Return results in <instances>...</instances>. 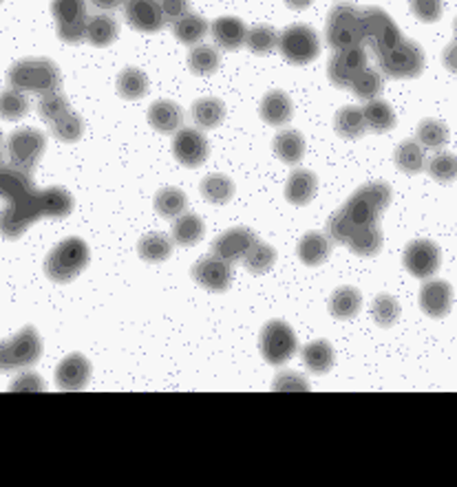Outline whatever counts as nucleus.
<instances>
[{"mask_svg":"<svg viewBox=\"0 0 457 487\" xmlns=\"http://www.w3.org/2000/svg\"><path fill=\"white\" fill-rule=\"evenodd\" d=\"M60 71L49 57H27L9 69V84L25 93L42 95L60 91Z\"/></svg>","mask_w":457,"mask_h":487,"instance_id":"obj_1","label":"nucleus"},{"mask_svg":"<svg viewBox=\"0 0 457 487\" xmlns=\"http://www.w3.org/2000/svg\"><path fill=\"white\" fill-rule=\"evenodd\" d=\"M389 204H391V187L382 181H374L356 190L340 210L356 228H363V225H376Z\"/></svg>","mask_w":457,"mask_h":487,"instance_id":"obj_2","label":"nucleus"},{"mask_svg":"<svg viewBox=\"0 0 457 487\" xmlns=\"http://www.w3.org/2000/svg\"><path fill=\"white\" fill-rule=\"evenodd\" d=\"M89 245L82 239H66L51 249L45 260V274L54 283H71L78 278L89 265Z\"/></svg>","mask_w":457,"mask_h":487,"instance_id":"obj_3","label":"nucleus"},{"mask_svg":"<svg viewBox=\"0 0 457 487\" xmlns=\"http://www.w3.org/2000/svg\"><path fill=\"white\" fill-rule=\"evenodd\" d=\"M327 45L334 51L351 49L365 42L363 21H360V9L351 3H338L327 16L325 25Z\"/></svg>","mask_w":457,"mask_h":487,"instance_id":"obj_4","label":"nucleus"},{"mask_svg":"<svg viewBox=\"0 0 457 487\" xmlns=\"http://www.w3.org/2000/svg\"><path fill=\"white\" fill-rule=\"evenodd\" d=\"M42 216H45V207H42L40 190H33L31 195L22 196V199L9 201L0 210V234L9 240L21 239Z\"/></svg>","mask_w":457,"mask_h":487,"instance_id":"obj_5","label":"nucleus"},{"mask_svg":"<svg viewBox=\"0 0 457 487\" xmlns=\"http://www.w3.org/2000/svg\"><path fill=\"white\" fill-rule=\"evenodd\" d=\"M42 355V342L33 326H25L12 335L9 340L0 342V370H21L31 369Z\"/></svg>","mask_w":457,"mask_h":487,"instance_id":"obj_6","label":"nucleus"},{"mask_svg":"<svg viewBox=\"0 0 457 487\" xmlns=\"http://www.w3.org/2000/svg\"><path fill=\"white\" fill-rule=\"evenodd\" d=\"M360 21H363L365 42H367L369 49L376 53V57H382L384 53L391 51L404 38L396 22L391 21V16L380 7L363 9Z\"/></svg>","mask_w":457,"mask_h":487,"instance_id":"obj_7","label":"nucleus"},{"mask_svg":"<svg viewBox=\"0 0 457 487\" xmlns=\"http://www.w3.org/2000/svg\"><path fill=\"white\" fill-rule=\"evenodd\" d=\"M380 71L393 80H411L425 71V51L417 42L402 38L391 51L378 57Z\"/></svg>","mask_w":457,"mask_h":487,"instance_id":"obj_8","label":"nucleus"},{"mask_svg":"<svg viewBox=\"0 0 457 487\" xmlns=\"http://www.w3.org/2000/svg\"><path fill=\"white\" fill-rule=\"evenodd\" d=\"M278 51L292 65H310L321 53L319 33L307 25H292L278 36Z\"/></svg>","mask_w":457,"mask_h":487,"instance_id":"obj_9","label":"nucleus"},{"mask_svg":"<svg viewBox=\"0 0 457 487\" xmlns=\"http://www.w3.org/2000/svg\"><path fill=\"white\" fill-rule=\"evenodd\" d=\"M51 13L56 18L60 40L69 45H80L86 40V25H89L86 0H54Z\"/></svg>","mask_w":457,"mask_h":487,"instance_id":"obj_10","label":"nucleus"},{"mask_svg":"<svg viewBox=\"0 0 457 487\" xmlns=\"http://www.w3.org/2000/svg\"><path fill=\"white\" fill-rule=\"evenodd\" d=\"M298 340L294 329L283 320H272L261 331V353L268 364L283 366L296 355Z\"/></svg>","mask_w":457,"mask_h":487,"instance_id":"obj_11","label":"nucleus"},{"mask_svg":"<svg viewBox=\"0 0 457 487\" xmlns=\"http://www.w3.org/2000/svg\"><path fill=\"white\" fill-rule=\"evenodd\" d=\"M47 148V139L40 130L36 128H18L16 133L9 135L7 152L13 166L31 172L40 161L42 152Z\"/></svg>","mask_w":457,"mask_h":487,"instance_id":"obj_12","label":"nucleus"},{"mask_svg":"<svg viewBox=\"0 0 457 487\" xmlns=\"http://www.w3.org/2000/svg\"><path fill=\"white\" fill-rule=\"evenodd\" d=\"M440 248L433 240H411L404 249V267L411 276L420 278V281H429L435 276V272L440 269Z\"/></svg>","mask_w":457,"mask_h":487,"instance_id":"obj_13","label":"nucleus"},{"mask_svg":"<svg viewBox=\"0 0 457 487\" xmlns=\"http://www.w3.org/2000/svg\"><path fill=\"white\" fill-rule=\"evenodd\" d=\"M363 69H367V53H365L363 45L351 47V49L336 51L334 57L327 65V75L330 82L338 89H349L351 82Z\"/></svg>","mask_w":457,"mask_h":487,"instance_id":"obj_14","label":"nucleus"},{"mask_svg":"<svg viewBox=\"0 0 457 487\" xmlns=\"http://www.w3.org/2000/svg\"><path fill=\"white\" fill-rule=\"evenodd\" d=\"M192 278L199 287L213 293H221L233 284V263L216 257V254H210V257L197 260L195 267H192Z\"/></svg>","mask_w":457,"mask_h":487,"instance_id":"obj_15","label":"nucleus"},{"mask_svg":"<svg viewBox=\"0 0 457 487\" xmlns=\"http://www.w3.org/2000/svg\"><path fill=\"white\" fill-rule=\"evenodd\" d=\"M208 139L201 128H180L172 139V154L186 168H197L208 159Z\"/></svg>","mask_w":457,"mask_h":487,"instance_id":"obj_16","label":"nucleus"},{"mask_svg":"<svg viewBox=\"0 0 457 487\" xmlns=\"http://www.w3.org/2000/svg\"><path fill=\"white\" fill-rule=\"evenodd\" d=\"M124 16L133 29L155 33L166 25L160 0H124Z\"/></svg>","mask_w":457,"mask_h":487,"instance_id":"obj_17","label":"nucleus"},{"mask_svg":"<svg viewBox=\"0 0 457 487\" xmlns=\"http://www.w3.org/2000/svg\"><path fill=\"white\" fill-rule=\"evenodd\" d=\"M257 234L250 228H233L216 236L213 243V254L221 257L228 263H239L245 258V254L257 243Z\"/></svg>","mask_w":457,"mask_h":487,"instance_id":"obj_18","label":"nucleus"},{"mask_svg":"<svg viewBox=\"0 0 457 487\" xmlns=\"http://www.w3.org/2000/svg\"><path fill=\"white\" fill-rule=\"evenodd\" d=\"M453 305V289L446 281L429 278L420 289V307L426 316L444 317Z\"/></svg>","mask_w":457,"mask_h":487,"instance_id":"obj_19","label":"nucleus"},{"mask_svg":"<svg viewBox=\"0 0 457 487\" xmlns=\"http://www.w3.org/2000/svg\"><path fill=\"white\" fill-rule=\"evenodd\" d=\"M91 379V361L80 353H71L56 370V384L62 390H82Z\"/></svg>","mask_w":457,"mask_h":487,"instance_id":"obj_20","label":"nucleus"},{"mask_svg":"<svg viewBox=\"0 0 457 487\" xmlns=\"http://www.w3.org/2000/svg\"><path fill=\"white\" fill-rule=\"evenodd\" d=\"M33 190H36V186H33L31 172L13 166V163L12 166H3V163H0V199H4L9 204V201H16L31 195Z\"/></svg>","mask_w":457,"mask_h":487,"instance_id":"obj_21","label":"nucleus"},{"mask_svg":"<svg viewBox=\"0 0 457 487\" xmlns=\"http://www.w3.org/2000/svg\"><path fill=\"white\" fill-rule=\"evenodd\" d=\"M210 33H213L216 47L225 51H237L239 47L245 45V38H248V29H245L243 21L234 16L216 18L210 27Z\"/></svg>","mask_w":457,"mask_h":487,"instance_id":"obj_22","label":"nucleus"},{"mask_svg":"<svg viewBox=\"0 0 457 487\" xmlns=\"http://www.w3.org/2000/svg\"><path fill=\"white\" fill-rule=\"evenodd\" d=\"M148 122H151V126L157 133H177L181 124H184V110L180 109V104L171 102V100H157L148 109Z\"/></svg>","mask_w":457,"mask_h":487,"instance_id":"obj_23","label":"nucleus"},{"mask_svg":"<svg viewBox=\"0 0 457 487\" xmlns=\"http://www.w3.org/2000/svg\"><path fill=\"white\" fill-rule=\"evenodd\" d=\"M331 243L334 240L327 234H321V231H310L301 239L298 243V258L303 260L310 267H319L323 265L327 258L331 257Z\"/></svg>","mask_w":457,"mask_h":487,"instance_id":"obj_24","label":"nucleus"},{"mask_svg":"<svg viewBox=\"0 0 457 487\" xmlns=\"http://www.w3.org/2000/svg\"><path fill=\"white\" fill-rule=\"evenodd\" d=\"M319 190V179L310 170H294L287 179L286 199L294 205H307L316 196Z\"/></svg>","mask_w":457,"mask_h":487,"instance_id":"obj_25","label":"nucleus"},{"mask_svg":"<svg viewBox=\"0 0 457 487\" xmlns=\"http://www.w3.org/2000/svg\"><path fill=\"white\" fill-rule=\"evenodd\" d=\"M294 113V104L283 91H269L261 102V117L272 126H286Z\"/></svg>","mask_w":457,"mask_h":487,"instance_id":"obj_26","label":"nucleus"},{"mask_svg":"<svg viewBox=\"0 0 457 487\" xmlns=\"http://www.w3.org/2000/svg\"><path fill=\"white\" fill-rule=\"evenodd\" d=\"M360 307H363V296L356 287H338L330 298V311L338 320L356 317L360 313Z\"/></svg>","mask_w":457,"mask_h":487,"instance_id":"obj_27","label":"nucleus"},{"mask_svg":"<svg viewBox=\"0 0 457 487\" xmlns=\"http://www.w3.org/2000/svg\"><path fill=\"white\" fill-rule=\"evenodd\" d=\"M274 152L283 163H298L305 157V137L294 128H286L274 137Z\"/></svg>","mask_w":457,"mask_h":487,"instance_id":"obj_28","label":"nucleus"},{"mask_svg":"<svg viewBox=\"0 0 457 487\" xmlns=\"http://www.w3.org/2000/svg\"><path fill=\"white\" fill-rule=\"evenodd\" d=\"M336 133L343 139H360L367 133V122H365V113L360 106H345L336 113L334 119Z\"/></svg>","mask_w":457,"mask_h":487,"instance_id":"obj_29","label":"nucleus"},{"mask_svg":"<svg viewBox=\"0 0 457 487\" xmlns=\"http://www.w3.org/2000/svg\"><path fill=\"white\" fill-rule=\"evenodd\" d=\"M396 166L407 175H417L426 168V152L425 146L416 139H404L400 146L396 148Z\"/></svg>","mask_w":457,"mask_h":487,"instance_id":"obj_30","label":"nucleus"},{"mask_svg":"<svg viewBox=\"0 0 457 487\" xmlns=\"http://www.w3.org/2000/svg\"><path fill=\"white\" fill-rule=\"evenodd\" d=\"M347 248L358 257H376L382 249V231L376 225H363L349 236Z\"/></svg>","mask_w":457,"mask_h":487,"instance_id":"obj_31","label":"nucleus"},{"mask_svg":"<svg viewBox=\"0 0 457 487\" xmlns=\"http://www.w3.org/2000/svg\"><path fill=\"white\" fill-rule=\"evenodd\" d=\"M119 25L113 16L109 13H95L89 16V25H86V40L93 47H109L110 42L118 38Z\"/></svg>","mask_w":457,"mask_h":487,"instance_id":"obj_32","label":"nucleus"},{"mask_svg":"<svg viewBox=\"0 0 457 487\" xmlns=\"http://www.w3.org/2000/svg\"><path fill=\"white\" fill-rule=\"evenodd\" d=\"M137 254L146 263H163L172 254V239H168L166 234H160V231H151V234L139 239Z\"/></svg>","mask_w":457,"mask_h":487,"instance_id":"obj_33","label":"nucleus"},{"mask_svg":"<svg viewBox=\"0 0 457 487\" xmlns=\"http://www.w3.org/2000/svg\"><path fill=\"white\" fill-rule=\"evenodd\" d=\"M225 117V106L216 98H201L192 104V119L197 128L210 130L216 128Z\"/></svg>","mask_w":457,"mask_h":487,"instance_id":"obj_34","label":"nucleus"},{"mask_svg":"<svg viewBox=\"0 0 457 487\" xmlns=\"http://www.w3.org/2000/svg\"><path fill=\"white\" fill-rule=\"evenodd\" d=\"M42 207H45V216L49 219H65L74 210V196L69 195V190L60 186H51L40 190Z\"/></svg>","mask_w":457,"mask_h":487,"instance_id":"obj_35","label":"nucleus"},{"mask_svg":"<svg viewBox=\"0 0 457 487\" xmlns=\"http://www.w3.org/2000/svg\"><path fill=\"white\" fill-rule=\"evenodd\" d=\"M204 231H206L204 221L197 214L186 212L180 219H175V225H172V240L184 245V248H192V245H197L204 239Z\"/></svg>","mask_w":457,"mask_h":487,"instance_id":"obj_36","label":"nucleus"},{"mask_svg":"<svg viewBox=\"0 0 457 487\" xmlns=\"http://www.w3.org/2000/svg\"><path fill=\"white\" fill-rule=\"evenodd\" d=\"M303 361L316 375H323L334 366V346L327 340H316L303 349Z\"/></svg>","mask_w":457,"mask_h":487,"instance_id":"obj_37","label":"nucleus"},{"mask_svg":"<svg viewBox=\"0 0 457 487\" xmlns=\"http://www.w3.org/2000/svg\"><path fill=\"white\" fill-rule=\"evenodd\" d=\"M363 113L367 128L374 130V133H389V130L396 126V113L382 100H372V102L365 104Z\"/></svg>","mask_w":457,"mask_h":487,"instance_id":"obj_38","label":"nucleus"},{"mask_svg":"<svg viewBox=\"0 0 457 487\" xmlns=\"http://www.w3.org/2000/svg\"><path fill=\"white\" fill-rule=\"evenodd\" d=\"M155 210L163 219H180L189 210V199L180 187H162L155 195Z\"/></svg>","mask_w":457,"mask_h":487,"instance_id":"obj_39","label":"nucleus"},{"mask_svg":"<svg viewBox=\"0 0 457 487\" xmlns=\"http://www.w3.org/2000/svg\"><path fill=\"white\" fill-rule=\"evenodd\" d=\"M206 31H208V25H206V21L199 13L190 12L177 22H172V33H175L177 40L184 42V45H199V42L204 40Z\"/></svg>","mask_w":457,"mask_h":487,"instance_id":"obj_40","label":"nucleus"},{"mask_svg":"<svg viewBox=\"0 0 457 487\" xmlns=\"http://www.w3.org/2000/svg\"><path fill=\"white\" fill-rule=\"evenodd\" d=\"M201 196L215 205L228 204L234 196V183L225 175H208L199 186Z\"/></svg>","mask_w":457,"mask_h":487,"instance_id":"obj_41","label":"nucleus"},{"mask_svg":"<svg viewBox=\"0 0 457 487\" xmlns=\"http://www.w3.org/2000/svg\"><path fill=\"white\" fill-rule=\"evenodd\" d=\"M118 93L124 100H142L148 93V77L144 71L128 66L118 75Z\"/></svg>","mask_w":457,"mask_h":487,"instance_id":"obj_42","label":"nucleus"},{"mask_svg":"<svg viewBox=\"0 0 457 487\" xmlns=\"http://www.w3.org/2000/svg\"><path fill=\"white\" fill-rule=\"evenodd\" d=\"M349 89L354 91L356 98L372 102V100H378L380 93H382L384 77L380 75L376 69H369L367 66V69H363L358 75H356V80L351 82Z\"/></svg>","mask_w":457,"mask_h":487,"instance_id":"obj_43","label":"nucleus"},{"mask_svg":"<svg viewBox=\"0 0 457 487\" xmlns=\"http://www.w3.org/2000/svg\"><path fill=\"white\" fill-rule=\"evenodd\" d=\"M29 113V100L27 93L21 89H4L0 93V117L9 119V122H16L22 119Z\"/></svg>","mask_w":457,"mask_h":487,"instance_id":"obj_44","label":"nucleus"},{"mask_svg":"<svg viewBox=\"0 0 457 487\" xmlns=\"http://www.w3.org/2000/svg\"><path fill=\"white\" fill-rule=\"evenodd\" d=\"M274 263H277V252H274L272 245L261 243V240H257V243L252 245V249H250L243 258V265L248 267V272L257 274V276L268 274Z\"/></svg>","mask_w":457,"mask_h":487,"instance_id":"obj_45","label":"nucleus"},{"mask_svg":"<svg viewBox=\"0 0 457 487\" xmlns=\"http://www.w3.org/2000/svg\"><path fill=\"white\" fill-rule=\"evenodd\" d=\"M278 36L281 33L274 31L272 27L268 25H257L252 29H248V38H245V45L252 53L257 56H268L278 47Z\"/></svg>","mask_w":457,"mask_h":487,"instance_id":"obj_46","label":"nucleus"},{"mask_svg":"<svg viewBox=\"0 0 457 487\" xmlns=\"http://www.w3.org/2000/svg\"><path fill=\"white\" fill-rule=\"evenodd\" d=\"M219 51L210 45H195L190 51L189 65L195 75H213L219 69Z\"/></svg>","mask_w":457,"mask_h":487,"instance_id":"obj_47","label":"nucleus"},{"mask_svg":"<svg viewBox=\"0 0 457 487\" xmlns=\"http://www.w3.org/2000/svg\"><path fill=\"white\" fill-rule=\"evenodd\" d=\"M417 142L431 151H440L449 142V128L440 122V119H425L417 126Z\"/></svg>","mask_w":457,"mask_h":487,"instance_id":"obj_48","label":"nucleus"},{"mask_svg":"<svg viewBox=\"0 0 457 487\" xmlns=\"http://www.w3.org/2000/svg\"><path fill=\"white\" fill-rule=\"evenodd\" d=\"M372 316L378 326L389 329V326L396 325L398 317H400V302L393 296H389V293H380L372 305Z\"/></svg>","mask_w":457,"mask_h":487,"instance_id":"obj_49","label":"nucleus"},{"mask_svg":"<svg viewBox=\"0 0 457 487\" xmlns=\"http://www.w3.org/2000/svg\"><path fill=\"white\" fill-rule=\"evenodd\" d=\"M51 133H54V137L60 139V142H78L82 137V133H84V119L80 117L78 113H74V110H69V113H65L62 117H57L56 122L49 124Z\"/></svg>","mask_w":457,"mask_h":487,"instance_id":"obj_50","label":"nucleus"},{"mask_svg":"<svg viewBox=\"0 0 457 487\" xmlns=\"http://www.w3.org/2000/svg\"><path fill=\"white\" fill-rule=\"evenodd\" d=\"M426 170L435 181L440 183H451L457 179V157L451 152H435L433 157L426 161Z\"/></svg>","mask_w":457,"mask_h":487,"instance_id":"obj_51","label":"nucleus"},{"mask_svg":"<svg viewBox=\"0 0 457 487\" xmlns=\"http://www.w3.org/2000/svg\"><path fill=\"white\" fill-rule=\"evenodd\" d=\"M38 110H40L42 117L51 124V122H56L57 117H62L65 113H69L71 106H69V100L65 98V93H62V91H54V93L42 95L40 104H38Z\"/></svg>","mask_w":457,"mask_h":487,"instance_id":"obj_52","label":"nucleus"},{"mask_svg":"<svg viewBox=\"0 0 457 487\" xmlns=\"http://www.w3.org/2000/svg\"><path fill=\"white\" fill-rule=\"evenodd\" d=\"M356 230H358V228H356V225L351 223L347 216H345L343 210L336 212V214L330 219V223H327V236H330L334 243L347 245L349 236L354 234Z\"/></svg>","mask_w":457,"mask_h":487,"instance_id":"obj_53","label":"nucleus"},{"mask_svg":"<svg viewBox=\"0 0 457 487\" xmlns=\"http://www.w3.org/2000/svg\"><path fill=\"white\" fill-rule=\"evenodd\" d=\"M272 388L277 390V393H305V390H310V384H307V379L301 378L298 373L283 370V373L274 379Z\"/></svg>","mask_w":457,"mask_h":487,"instance_id":"obj_54","label":"nucleus"},{"mask_svg":"<svg viewBox=\"0 0 457 487\" xmlns=\"http://www.w3.org/2000/svg\"><path fill=\"white\" fill-rule=\"evenodd\" d=\"M411 3V12L416 13L420 21L435 22L442 16V0H409Z\"/></svg>","mask_w":457,"mask_h":487,"instance_id":"obj_55","label":"nucleus"},{"mask_svg":"<svg viewBox=\"0 0 457 487\" xmlns=\"http://www.w3.org/2000/svg\"><path fill=\"white\" fill-rule=\"evenodd\" d=\"M162 12L166 22H177L180 18H184L186 13H190V0H160Z\"/></svg>","mask_w":457,"mask_h":487,"instance_id":"obj_56","label":"nucleus"},{"mask_svg":"<svg viewBox=\"0 0 457 487\" xmlns=\"http://www.w3.org/2000/svg\"><path fill=\"white\" fill-rule=\"evenodd\" d=\"M12 390L13 393H40V390H45V384L36 373H25L12 384Z\"/></svg>","mask_w":457,"mask_h":487,"instance_id":"obj_57","label":"nucleus"},{"mask_svg":"<svg viewBox=\"0 0 457 487\" xmlns=\"http://www.w3.org/2000/svg\"><path fill=\"white\" fill-rule=\"evenodd\" d=\"M442 60H444V66L449 71H453L457 74V38L453 42H451L449 47L444 49V56H442Z\"/></svg>","mask_w":457,"mask_h":487,"instance_id":"obj_58","label":"nucleus"},{"mask_svg":"<svg viewBox=\"0 0 457 487\" xmlns=\"http://www.w3.org/2000/svg\"><path fill=\"white\" fill-rule=\"evenodd\" d=\"M98 9H104V12H110V9H118L119 4H124V0H89Z\"/></svg>","mask_w":457,"mask_h":487,"instance_id":"obj_59","label":"nucleus"},{"mask_svg":"<svg viewBox=\"0 0 457 487\" xmlns=\"http://www.w3.org/2000/svg\"><path fill=\"white\" fill-rule=\"evenodd\" d=\"M286 3H287V7H292V9H307L312 3H314V0H286Z\"/></svg>","mask_w":457,"mask_h":487,"instance_id":"obj_60","label":"nucleus"},{"mask_svg":"<svg viewBox=\"0 0 457 487\" xmlns=\"http://www.w3.org/2000/svg\"><path fill=\"white\" fill-rule=\"evenodd\" d=\"M0 161H3V135H0Z\"/></svg>","mask_w":457,"mask_h":487,"instance_id":"obj_61","label":"nucleus"},{"mask_svg":"<svg viewBox=\"0 0 457 487\" xmlns=\"http://www.w3.org/2000/svg\"><path fill=\"white\" fill-rule=\"evenodd\" d=\"M455 38H457V18H455Z\"/></svg>","mask_w":457,"mask_h":487,"instance_id":"obj_62","label":"nucleus"},{"mask_svg":"<svg viewBox=\"0 0 457 487\" xmlns=\"http://www.w3.org/2000/svg\"><path fill=\"white\" fill-rule=\"evenodd\" d=\"M0 3H3V0H0Z\"/></svg>","mask_w":457,"mask_h":487,"instance_id":"obj_63","label":"nucleus"}]
</instances>
